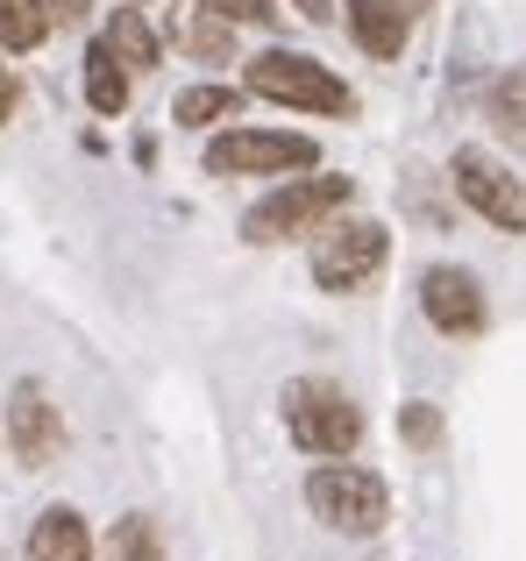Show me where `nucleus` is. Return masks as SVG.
<instances>
[{
  "label": "nucleus",
  "instance_id": "f257e3e1",
  "mask_svg": "<svg viewBox=\"0 0 526 561\" xmlns=\"http://www.w3.org/2000/svg\"><path fill=\"white\" fill-rule=\"evenodd\" d=\"M348 199H356V179H334V171H299V179L271 185L250 214H242V242H256V249L299 242V234L328 228L334 214H348Z\"/></svg>",
  "mask_w": 526,
  "mask_h": 561
},
{
  "label": "nucleus",
  "instance_id": "f03ea898",
  "mask_svg": "<svg viewBox=\"0 0 526 561\" xmlns=\"http://www.w3.org/2000/svg\"><path fill=\"white\" fill-rule=\"evenodd\" d=\"M277 412H285L291 448L320 455V462H342V455H356V440H363L356 398H348L342 383H328V377H291L285 398H277Z\"/></svg>",
  "mask_w": 526,
  "mask_h": 561
},
{
  "label": "nucleus",
  "instance_id": "7ed1b4c3",
  "mask_svg": "<svg viewBox=\"0 0 526 561\" xmlns=\"http://www.w3.org/2000/svg\"><path fill=\"white\" fill-rule=\"evenodd\" d=\"M306 512L342 540H370L391 519V491H385V477H370V469H356L342 455V462H320L306 477Z\"/></svg>",
  "mask_w": 526,
  "mask_h": 561
},
{
  "label": "nucleus",
  "instance_id": "20e7f679",
  "mask_svg": "<svg viewBox=\"0 0 526 561\" xmlns=\"http://www.w3.org/2000/svg\"><path fill=\"white\" fill-rule=\"evenodd\" d=\"M306 263H313V285L320 291L348 299V291H363L391 263V228H385V220H363V214H334L328 228H313Z\"/></svg>",
  "mask_w": 526,
  "mask_h": 561
},
{
  "label": "nucleus",
  "instance_id": "39448f33",
  "mask_svg": "<svg viewBox=\"0 0 526 561\" xmlns=\"http://www.w3.org/2000/svg\"><path fill=\"white\" fill-rule=\"evenodd\" d=\"M242 93H250V100H277V107H299V114H356V93H348L320 57H306V50H263V57H250Z\"/></svg>",
  "mask_w": 526,
  "mask_h": 561
},
{
  "label": "nucleus",
  "instance_id": "423d86ee",
  "mask_svg": "<svg viewBox=\"0 0 526 561\" xmlns=\"http://www.w3.org/2000/svg\"><path fill=\"white\" fill-rule=\"evenodd\" d=\"M320 142L299 128H228L207 142V171L214 179H291V171H313Z\"/></svg>",
  "mask_w": 526,
  "mask_h": 561
},
{
  "label": "nucleus",
  "instance_id": "0eeeda50",
  "mask_svg": "<svg viewBox=\"0 0 526 561\" xmlns=\"http://www.w3.org/2000/svg\"><path fill=\"white\" fill-rule=\"evenodd\" d=\"M448 185H456V199L470 206V214H484L491 228L526 234V179H519L513 164H499L491 150L462 142V150L448 157Z\"/></svg>",
  "mask_w": 526,
  "mask_h": 561
},
{
  "label": "nucleus",
  "instance_id": "6e6552de",
  "mask_svg": "<svg viewBox=\"0 0 526 561\" xmlns=\"http://www.w3.org/2000/svg\"><path fill=\"white\" fill-rule=\"evenodd\" d=\"M420 313H427V328L448 334V342H470V334L491 328L484 285H477V271H462V263H434V271H420Z\"/></svg>",
  "mask_w": 526,
  "mask_h": 561
},
{
  "label": "nucleus",
  "instance_id": "1a4fd4ad",
  "mask_svg": "<svg viewBox=\"0 0 526 561\" xmlns=\"http://www.w3.org/2000/svg\"><path fill=\"white\" fill-rule=\"evenodd\" d=\"M8 455L22 469H50L65 455V412L50 405V391L36 377H22L8 391Z\"/></svg>",
  "mask_w": 526,
  "mask_h": 561
},
{
  "label": "nucleus",
  "instance_id": "9d476101",
  "mask_svg": "<svg viewBox=\"0 0 526 561\" xmlns=\"http://www.w3.org/2000/svg\"><path fill=\"white\" fill-rule=\"evenodd\" d=\"M171 50L193 65H236V22L214 14L207 0H185V8H171Z\"/></svg>",
  "mask_w": 526,
  "mask_h": 561
},
{
  "label": "nucleus",
  "instance_id": "9b49d317",
  "mask_svg": "<svg viewBox=\"0 0 526 561\" xmlns=\"http://www.w3.org/2000/svg\"><path fill=\"white\" fill-rule=\"evenodd\" d=\"M348 36H356L363 57H377V65H391V57H405V36H413V14L399 8V0H348Z\"/></svg>",
  "mask_w": 526,
  "mask_h": 561
},
{
  "label": "nucleus",
  "instance_id": "f8f14e48",
  "mask_svg": "<svg viewBox=\"0 0 526 561\" xmlns=\"http://www.w3.org/2000/svg\"><path fill=\"white\" fill-rule=\"evenodd\" d=\"M22 561H93V534H85V512H79V505H50V512H36Z\"/></svg>",
  "mask_w": 526,
  "mask_h": 561
},
{
  "label": "nucleus",
  "instance_id": "ddd939ff",
  "mask_svg": "<svg viewBox=\"0 0 526 561\" xmlns=\"http://www.w3.org/2000/svg\"><path fill=\"white\" fill-rule=\"evenodd\" d=\"M100 43L114 50V65H128V79H142V71L164 65V36L142 22V8H114L107 28H100Z\"/></svg>",
  "mask_w": 526,
  "mask_h": 561
},
{
  "label": "nucleus",
  "instance_id": "4468645a",
  "mask_svg": "<svg viewBox=\"0 0 526 561\" xmlns=\"http://www.w3.org/2000/svg\"><path fill=\"white\" fill-rule=\"evenodd\" d=\"M242 85H185L171 100V122L179 128H221V122H242Z\"/></svg>",
  "mask_w": 526,
  "mask_h": 561
},
{
  "label": "nucleus",
  "instance_id": "2eb2a0df",
  "mask_svg": "<svg viewBox=\"0 0 526 561\" xmlns=\"http://www.w3.org/2000/svg\"><path fill=\"white\" fill-rule=\"evenodd\" d=\"M85 107H93L100 122L128 114V65H114V50L100 36H93V50H85Z\"/></svg>",
  "mask_w": 526,
  "mask_h": 561
},
{
  "label": "nucleus",
  "instance_id": "dca6fc26",
  "mask_svg": "<svg viewBox=\"0 0 526 561\" xmlns=\"http://www.w3.org/2000/svg\"><path fill=\"white\" fill-rule=\"evenodd\" d=\"M50 36V8L43 0H0V50H36V43Z\"/></svg>",
  "mask_w": 526,
  "mask_h": 561
},
{
  "label": "nucleus",
  "instance_id": "f3484780",
  "mask_svg": "<svg viewBox=\"0 0 526 561\" xmlns=\"http://www.w3.org/2000/svg\"><path fill=\"white\" fill-rule=\"evenodd\" d=\"M107 554H114V561H164V534H157L150 512H128V519H114Z\"/></svg>",
  "mask_w": 526,
  "mask_h": 561
},
{
  "label": "nucleus",
  "instance_id": "a211bd4d",
  "mask_svg": "<svg viewBox=\"0 0 526 561\" xmlns=\"http://www.w3.org/2000/svg\"><path fill=\"white\" fill-rule=\"evenodd\" d=\"M491 128L513 136V142H526V65L513 71V79L491 85Z\"/></svg>",
  "mask_w": 526,
  "mask_h": 561
},
{
  "label": "nucleus",
  "instance_id": "6ab92c4d",
  "mask_svg": "<svg viewBox=\"0 0 526 561\" xmlns=\"http://www.w3.org/2000/svg\"><path fill=\"white\" fill-rule=\"evenodd\" d=\"M399 440H405V448H434V440H442V412H434L427 398L399 405Z\"/></svg>",
  "mask_w": 526,
  "mask_h": 561
},
{
  "label": "nucleus",
  "instance_id": "aec40b11",
  "mask_svg": "<svg viewBox=\"0 0 526 561\" xmlns=\"http://www.w3.org/2000/svg\"><path fill=\"white\" fill-rule=\"evenodd\" d=\"M207 8H214V14H228L236 28H271V22H277L271 0H207Z\"/></svg>",
  "mask_w": 526,
  "mask_h": 561
},
{
  "label": "nucleus",
  "instance_id": "412c9836",
  "mask_svg": "<svg viewBox=\"0 0 526 561\" xmlns=\"http://www.w3.org/2000/svg\"><path fill=\"white\" fill-rule=\"evenodd\" d=\"M43 8H50V28H79L93 14V0H43Z\"/></svg>",
  "mask_w": 526,
  "mask_h": 561
},
{
  "label": "nucleus",
  "instance_id": "4be33fe9",
  "mask_svg": "<svg viewBox=\"0 0 526 561\" xmlns=\"http://www.w3.org/2000/svg\"><path fill=\"white\" fill-rule=\"evenodd\" d=\"M8 122H14V71L0 65V128H8Z\"/></svg>",
  "mask_w": 526,
  "mask_h": 561
},
{
  "label": "nucleus",
  "instance_id": "5701e85b",
  "mask_svg": "<svg viewBox=\"0 0 526 561\" xmlns=\"http://www.w3.org/2000/svg\"><path fill=\"white\" fill-rule=\"evenodd\" d=\"M291 8H299L306 22H334V0H291Z\"/></svg>",
  "mask_w": 526,
  "mask_h": 561
},
{
  "label": "nucleus",
  "instance_id": "b1692460",
  "mask_svg": "<svg viewBox=\"0 0 526 561\" xmlns=\"http://www.w3.org/2000/svg\"><path fill=\"white\" fill-rule=\"evenodd\" d=\"M399 8H405V14H427V8H434V0H399Z\"/></svg>",
  "mask_w": 526,
  "mask_h": 561
}]
</instances>
